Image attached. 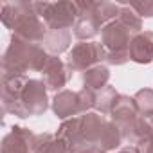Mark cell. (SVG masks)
I'll return each instance as SVG.
<instances>
[{
  "mask_svg": "<svg viewBox=\"0 0 153 153\" xmlns=\"http://www.w3.org/2000/svg\"><path fill=\"white\" fill-rule=\"evenodd\" d=\"M74 153H103V151L97 149V148H81L78 151H74Z\"/></svg>",
  "mask_w": 153,
  "mask_h": 153,
  "instance_id": "obj_21",
  "label": "cell"
},
{
  "mask_svg": "<svg viewBox=\"0 0 153 153\" xmlns=\"http://www.w3.org/2000/svg\"><path fill=\"white\" fill-rule=\"evenodd\" d=\"M49 56L43 45L29 43L11 34V43L2 56V74L25 76V72H42Z\"/></svg>",
  "mask_w": 153,
  "mask_h": 153,
  "instance_id": "obj_3",
  "label": "cell"
},
{
  "mask_svg": "<svg viewBox=\"0 0 153 153\" xmlns=\"http://www.w3.org/2000/svg\"><path fill=\"white\" fill-rule=\"evenodd\" d=\"M87 7H88V0L87 2H79V0H72V2H34V9L49 31H63L74 27Z\"/></svg>",
  "mask_w": 153,
  "mask_h": 153,
  "instance_id": "obj_4",
  "label": "cell"
},
{
  "mask_svg": "<svg viewBox=\"0 0 153 153\" xmlns=\"http://www.w3.org/2000/svg\"><path fill=\"white\" fill-rule=\"evenodd\" d=\"M106 61V51L97 42H79L67 54V65L74 72H87L88 68Z\"/></svg>",
  "mask_w": 153,
  "mask_h": 153,
  "instance_id": "obj_6",
  "label": "cell"
},
{
  "mask_svg": "<svg viewBox=\"0 0 153 153\" xmlns=\"http://www.w3.org/2000/svg\"><path fill=\"white\" fill-rule=\"evenodd\" d=\"M0 18L15 36L29 43H43V38L49 31L36 13L34 2H4Z\"/></svg>",
  "mask_w": 153,
  "mask_h": 153,
  "instance_id": "obj_2",
  "label": "cell"
},
{
  "mask_svg": "<svg viewBox=\"0 0 153 153\" xmlns=\"http://www.w3.org/2000/svg\"><path fill=\"white\" fill-rule=\"evenodd\" d=\"M140 18H153V0H144V2H131L128 4Z\"/></svg>",
  "mask_w": 153,
  "mask_h": 153,
  "instance_id": "obj_18",
  "label": "cell"
},
{
  "mask_svg": "<svg viewBox=\"0 0 153 153\" xmlns=\"http://www.w3.org/2000/svg\"><path fill=\"white\" fill-rule=\"evenodd\" d=\"M130 59L139 65L153 61V31H142L130 43Z\"/></svg>",
  "mask_w": 153,
  "mask_h": 153,
  "instance_id": "obj_12",
  "label": "cell"
},
{
  "mask_svg": "<svg viewBox=\"0 0 153 153\" xmlns=\"http://www.w3.org/2000/svg\"><path fill=\"white\" fill-rule=\"evenodd\" d=\"M133 101L140 115H153V88H140L135 92Z\"/></svg>",
  "mask_w": 153,
  "mask_h": 153,
  "instance_id": "obj_17",
  "label": "cell"
},
{
  "mask_svg": "<svg viewBox=\"0 0 153 153\" xmlns=\"http://www.w3.org/2000/svg\"><path fill=\"white\" fill-rule=\"evenodd\" d=\"M52 112L56 114L58 119H63V121L85 114L79 92H74V90H61V92H58L52 97Z\"/></svg>",
  "mask_w": 153,
  "mask_h": 153,
  "instance_id": "obj_8",
  "label": "cell"
},
{
  "mask_svg": "<svg viewBox=\"0 0 153 153\" xmlns=\"http://www.w3.org/2000/svg\"><path fill=\"white\" fill-rule=\"evenodd\" d=\"M119 96L121 94L115 90V87H112V85L105 87L103 90H99L96 94V106H94V110L97 114H101V115H110L114 106H115V103H117V99H119Z\"/></svg>",
  "mask_w": 153,
  "mask_h": 153,
  "instance_id": "obj_16",
  "label": "cell"
},
{
  "mask_svg": "<svg viewBox=\"0 0 153 153\" xmlns=\"http://www.w3.org/2000/svg\"><path fill=\"white\" fill-rule=\"evenodd\" d=\"M72 42V34L68 29L63 31H47L45 38H43V49L51 54V56H59L61 52L68 51Z\"/></svg>",
  "mask_w": 153,
  "mask_h": 153,
  "instance_id": "obj_13",
  "label": "cell"
},
{
  "mask_svg": "<svg viewBox=\"0 0 153 153\" xmlns=\"http://www.w3.org/2000/svg\"><path fill=\"white\" fill-rule=\"evenodd\" d=\"M105 25L101 24V20L96 16V13L92 11V2H88V7L85 9V13L78 18L76 25L72 27L74 29V36L81 40V42H90L92 38H96L101 29Z\"/></svg>",
  "mask_w": 153,
  "mask_h": 153,
  "instance_id": "obj_11",
  "label": "cell"
},
{
  "mask_svg": "<svg viewBox=\"0 0 153 153\" xmlns=\"http://www.w3.org/2000/svg\"><path fill=\"white\" fill-rule=\"evenodd\" d=\"M2 106L7 114L22 119L42 115L49 108L47 87L42 79L2 74Z\"/></svg>",
  "mask_w": 153,
  "mask_h": 153,
  "instance_id": "obj_1",
  "label": "cell"
},
{
  "mask_svg": "<svg viewBox=\"0 0 153 153\" xmlns=\"http://www.w3.org/2000/svg\"><path fill=\"white\" fill-rule=\"evenodd\" d=\"M133 33L124 27L117 18L106 24L101 29V45L106 51V63L110 65H124L130 59V43L133 40Z\"/></svg>",
  "mask_w": 153,
  "mask_h": 153,
  "instance_id": "obj_5",
  "label": "cell"
},
{
  "mask_svg": "<svg viewBox=\"0 0 153 153\" xmlns=\"http://www.w3.org/2000/svg\"><path fill=\"white\" fill-rule=\"evenodd\" d=\"M139 110H137V105H135V101H133V97H130V96H124V94H121L119 96V99H117V103H115V106H114V110H112V114H110V121L121 130V133L124 135L131 126H133V123L139 119Z\"/></svg>",
  "mask_w": 153,
  "mask_h": 153,
  "instance_id": "obj_9",
  "label": "cell"
},
{
  "mask_svg": "<svg viewBox=\"0 0 153 153\" xmlns=\"http://www.w3.org/2000/svg\"><path fill=\"white\" fill-rule=\"evenodd\" d=\"M33 153H70L65 142H61L56 133H40L34 139Z\"/></svg>",
  "mask_w": 153,
  "mask_h": 153,
  "instance_id": "obj_15",
  "label": "cell"
},
{
  "mask_svg": "<svg viewBox=\"0 0 153 153\" xmlns=\"http://www.w3.org/2000/svg\"><path fill=\"white\" fill-rule=\"evenodd\" d=\"M36 135L25 126H13L2 140V153H33Z\"/></svg>",
  "mask_w": 153,
  "mask_h": 153,
  "instance_id": "obj_10",
  "label": "cell"
},
{
  "mask_svg": "<svg viewBox=\"0 0 153 153\" xmlns=\"http://www.w3.org/2000/svg\"><path fill=\"white\" fill-rule=\"evenodd\" d=\"M117 153H140L139 151V148L137 146H133V144H128V146H123Z\"/></svg>",
  "mask_w": 153,
  "mask_h": 153,
  "instance_id": "obj_20",
  "label": "cell"
},
{
  "mask_svg": "<svg viewBox=\"0 0 153 153\" xmlns=\"http://www.w3.org/2000/svg\"><path fill=\"white\" fill-rule=\"evenodd\" d=\"M137 148H139V151H140V153H153V137L146 139V140H144V142H140Z\"/></svg>",
  "mask_w": 153,
  "mask_h": 153,
  "instance_id": "obj_19",
  "label": "cell"
},
{
  "mask_svg": "<svg viewBox=\"0 0 153 153\" xmlns=\"http://www.w3.org/2000/svg\"><path fill=\"white\" fill-rule=\"evenodd\" d=\"M108 81H110V70L103 63L88 68L87 72H83V88L99 92L105 87H108Z\"/></svg>",
  "mask_w": 153,
  "mask_h": 153,
  "instance_id": "obj_14",
  "label": "cell"
},
{
  "mask_svg": "<svg viewBox=\"0 0 153 153\" xmlns=\"http://www.w3.org/2000/svg\"><path fill=\"white\" fill-rule=\"evenodd\" d=\"M42 76H43V83L47 87V90H52V92H61L65 90L63 87L70 81L72 78V70L68 68V65L59 59L58 56H49L43 70H42Z\"/></svg>",
  "mask_w": 153,
  "mask_h": 153,
  "instance_id": "obj_7",
  "label": "cell"
}]
</instances>
